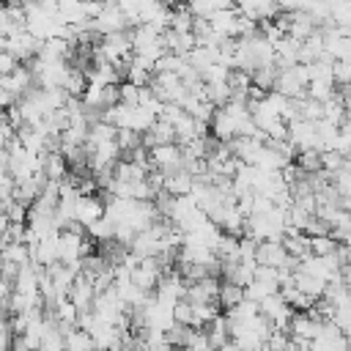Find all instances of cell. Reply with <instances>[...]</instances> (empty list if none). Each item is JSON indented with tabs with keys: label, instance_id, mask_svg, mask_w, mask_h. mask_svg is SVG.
Masks as SVG:
<instances>
[{
	"label": "cell",
	"instance_id": "cell-1",
	"mask_svg": "<svg viewBox=\"0 0 351 351\" xmlns=\"http://www.w3.org/2000/svg\"><path fill=\"white\" fill-rule=\"evenodd\" d=\"M307 85H310V77H307V66L304 63H296V66H288V69H277V82H274V90L288 96V99H302L307 96Z\"/></svg>",
	"mask_w": 351,
	"mask_h": 351
},
{
	"label": "cell",
	"instance_id": "cell-2",
	"mask_svg": "<svg viewBox=\"0 0 351 351\" xmlns=\"http://www.w3.org/2000/svg\"><path fill=\"white\" fill-rule=\"evenodd\" d=\"M255 263H258V266H271V269H282V266H293V269H296V261L288 255V250H285L282 239L258 241Z\"/></svg>",
	"mask_w": 351,
	"mask_h": 351
},
{
	"label": "cell",
	"instance_id": "cell-3",
	"mask_svg": "<svg viewBox=\"0 0 351 351\" xmlns=\"http://www.w3.org/2000/svg\"><path fill=\"white\" fill-rule=\"evenodd\" d=\"M258 310H261V315L266 318V324L271 329H288V324L293 318V310L285 304V299L280 296V291L271 293V296H266L263 302H258Z\"/></svg>",
	"mask_w": 351,
	"mask_h": 351
},
{
	"label": "cell",
	"instance_id": "cell-4",
	"mask_svg": "<svg viewBox=\"0 0 351 351\" xmlns=\"http://www.w3.org/2000/svg\"><path fill=\"white\" fill-rule=\"evenodd\" d=\"M104 214H107V203H104L101 195H96V192L80 195V200H77V206H74V222H80V225L88 230V228H90L93 222H99Z\"/></svg>",
	"mask_w": 351,
	"mask_h": 351
},
{
	"label": "cell",
	"instance_id": "cell-5",
	"mask_svg": "<svg viewBox=\"0 0 351 351\" xmlns=\"http://www.w3.org/2000/svg\"><path fill=\"white\" fill-rule=\"evenodd\" d=\"M148 156H151V170H162L165 176L184 167V154H181V145L178 143L156 145V148L148 151Z\"/></svg>",
	"mask_w": 351,
	"mask_h": 351
},
{
	"label": "cell",
	"instance_id": "cell-6",
	"mask_svg": "<svg viewBox=\"0 0 351 351\" xmlns=\"http://www.w3.org/2000/svg\"><path fill=\"white\" fill-rule=\"evenodd\" d=\"M162 277H165V269H162L159 258H143V261L132 269V282H134L140 291H145V293H154Z\"/></svg>",
	"mask_w": 351,
	"mask_h": 351
},
{
	"label": "cell",
	"instance_id": "cell-7",
	"mask_svg": "<svg viewBox=\"0 0 351 351\" xmlns=\"http://www.w3.org/2000/svg\"><path fill=\"white\" fill-rule=\"evenodd\" d=\"M321 329H324V321L318 315H313L310 310L307 313H293V318L288 324V335L299 343H307V346L321 335Z\"/></svg>",
	"mask_w": 351,
	"mask_h": 351
},
{
	"label": "cell",
	"instance_id": "cell-8",
	"mask_svg": "<svg viewBox=\"0 0 351 351\" xmlns=\"http://www.w3.org/2000/svg\"><path fill=\"white\" fill-rule=\"evenodd\" d=\"M154 296L159 302H165V304H176V302L186 299V280L181 277V271H176V269L173 271H165V277L159 280Z\"/></svg>",
	"mask_w": 351,
	"mask_h": 351
},
{
	"label": "cell",
	"instance_id": "cell-9",
	"mask_svg": "<svg viewBox=\"0 0 351 351\" xmlns=\"http://www.w3.org/2000/svg\"><path fill=\"white\" fill-rule=\"evenodd\" d=\"M96 296H99V291H96V285H93V277L82 271V274L74 280V285H71V291H69L66 299H69L80 313H85V310H93Z\"/></svg>",
	"mask_w": 351,
	"mask_h": 351
},
{
	"label": "cell",
	"instance_id": "cell-10",
	"mask_svg": "<svg viewBox=\"0 0 351 351\" xmlns=\"http://www.w3.org/2000/svg\"><path fill=\"white\" fill-rule=\"evenodd\" d=\"M310 351H348V337L337 324H324L321 335L310 343Z\"/></svg>",
	"mask_w": 351,
	"mask_h": 351
},
{
	"label": "cell",
	"instance_id": "cell-11",
	"mask_svg": "<svg viewBox=\"0 0 351 351\" xmlns=\"http://www.w3.org/2000/svg\"><path fill=\"white\" fill-rule=\"evenodd\" d=\"M41 173H44L47 181H63L69 176V162H66L63 151L41 154Z\"/></svg>",
	"mask_w": 351,
	"mask_h": 351
},
{
	"label": "cell",
	"instance_id": "cell-12",
	"mask_svg": "<svg viewBox=\"0 0 351 351\" xmlns=\"http://www.w3.org/2000/svg\"><path fill=\"white\" fill-rule=\"evenodd\" d=\"M192 186H195V176L186 173L184 167L165 176V192L173 195V197H186V195H192Z\"/></svg>",
	"mask_w": 351,
	"mask_h": 351
},
{
	"label": "cell",
	"instance_id": "cell-13",
	"mask_svg": "<svg viewBox=\"0 0 351 351\" xmlns=\"http://www.w3.org/2000/svg\"><path fill=\"white\" fill-rule=\"evenodd\" d=\"M66 351H96V343H93V337H90L88 329L71 326L66 332Z\"/></svg>",
	"mask_w": 351,
	"mask_h": 351
},
{
	"label": "cell",
	"instance_id": "cell-14",
	"mask_svg": "<svg viewBox=\"0 0 351 351\" xmlns=\"http://www.w3.org/2000/svg\"><path fill=\"white\" fill-rule=\"evenodd\" d=\"M244 299H247L244 285H236V282L222 280V285H219V307H222V310H230V307L241 304Z\"/></svg>",
	"mask_w": 351,
	"mask_h": 351
},
{
	"label": "cell",
	"instance_id": "cell-15",
	"mask_svg": "<svg viewBox=\"0 0 351 351\" xmlns=\"http://www.w3.org/2000/svg\"><path fill=\"white\" fill-rule=\"evenodd\" d=\"M293 165H296L302 173H307V176L324 170V165H321V151H315V148H310V151H299L296 159H293Z\"/></svg>",
	"mask_w": 351,
	"mask_h": 351
},
{
	"label": "cell",
	"instance_id": "cell-16",
	"mask_svg": "<svg viewBox=\"0 0 351 351\" xmlns=\"http://www.w3.org/2000/svg\"><path fill=\"white\" fill-rule=\"evenodd\" d=\"M337 241L326 233V236H313L310 239V255H318V258H326V255H332V252H337Z\"/></svg>",
	"mask_w": 351,
	"mask_h": 351
},
{
	"label": "cell",
	"instance_id": "cell-17",
	"mask_svg": "<svg viewBox=\"0 0 351 351\" xmlns=\"http://www.w3.org/2000/svg\"><path fill=\"white\" fill-rule=\"evenodd\" d=\"M173 315H176V324L181 326H195V304L189 299H181L173 304Z\"/></svg>",
	"mask_w": 351,
	"mask_h": 351
},
{
	"label": "cell",
	"instance_id": "cell-18",
	"mask_svg": "<svg viewBox=\"0 0 351 351\" xmlns=\"http://www.w3.org/2000/svg\"><path fill=\"white\" fill-rule=\"evenodd\" d=\"M118 101L126 107H137L140 104V88L132 82H121L118 85Z\"/></svg>",
	"mask_w": 351,
	"mask_h": 351
},
{
	"label": "cell",
	"instance_id": "cell-19",
	"mask_svg": "<svg viewBox=\"0 0 351 351\" xmlns=\"http://www.w3.org/2000/svg\"><path fill=\"white\" fill-rule=\"evenodd\" d=\"M335 82L337 85H351V63L335 60Z\"/></svg>",
	"mask_w": 351,
	"mask_h": 351
},
{
	"label": "cell",
	"instance_id": "cell-20",
	"mask_svg": "<svg viewBox=\"0 0 351 351\" xmlns=\"http://www.w3.org/2000/svg\"><path fill=\"white\" fill-rule=\"evenodd\" d=\"M16 66H19V63H16L5 49H0V74H11Z\"/></svg>",
	"mask_w": 351,
	"mask_h": 351
},
{
	"label": "cell",
	"instance_id": "cell-21",
	"mask_svg": "<svg viewBox=\"0 0 351 351\" xmlns=\"http://www.w3.org/2000/svg\"><path fill=\"white\" fill-rule=\"evenodd\" d=\"M337 96H340V101H343L346 112L351 115V85H337Z\"/></svg>",
	"mask_w": 351,
	"mask_h": 351
},
{
	"label": "cell",
	"instance_id": "cell-22",
	"mask_svg": "<svg viewBox=\"0 0 351 351\" xmlns=\"http://www.w3.org/2000/svg\"><path fill=\"white\" fill-rule=\"evenodd\" d=\"M340 277H343V282H346V288L351 291V266H343V271H340Z\"/></svg>",
	"mask_w": 351,
	"mask_h": 351
}]
</instances>
